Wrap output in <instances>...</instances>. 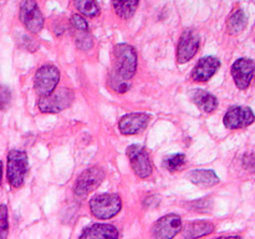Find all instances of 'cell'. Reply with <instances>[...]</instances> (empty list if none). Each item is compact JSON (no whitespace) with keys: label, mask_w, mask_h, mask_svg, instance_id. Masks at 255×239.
<instances>
[{"label":"cell","mask_w":255,"mask_h":239,"mask_svg":"<svg viewBox=\"0 0 255 239\" xmlns=\"http://www.w3.org/2000/svg\"><path fill=\"white\" fill-rule=\"evenodd\" d=\"M138 4L139 2L136 1V0L134 1H114L112 2V6H114L115 12L120 17H122V19H129L136 12Z\"/></svg>","instance_id":"20"},{"label":"cell","mask_w":255,"mask_h":239,"mask_svg":"<svg viewBox=\"0 0 255 239\" xmlns=\"http://www.w3.org/2000/svg\"><path fill=\"white\" fill-rule=\"evenodd\" d=\"M27 166H29V161H27L26 152L20 151V149H11L7 153L6 177L12 188H20L24 184L27 173Z\"/></svg>","instance_id":"2"},{"label":"cell","mask_w":255,"mask_h":239,"mask_svg":"<svg viewBox=\"0 0 255 239\" xmlns=\"http://www.w3.org/2000/svg\"><path fill=\"white\" fill-rule=\"evenodd\" d=\"M19 17L25 29L32 34H39L44 27V16L37 2L32 0H24L20 2Z\"/></svg>","instance_id":"8"},{"label":"cell","mask_w":255,"mask_h":239,"mask_svg":"<svg viewBox=\"0 0 255 239\" xmlns=\"http://www.w3.org/2000/svg\"><path fill=\"white\" fill-rule=\"evenodd\" d=\"M242 163H243V167L247 169V171L252 172V173H255V154L254 153L244 154L243 159H242Z\"/></svg>","instance_id":"28"},{"label":"cell","mask_w":255,"mask_h":239,"mask_svg":"<svg viewBox=\"0 0 255 239\" xmlns=\"http://www.w3.org/2000/svg\"><path fill=\"white\" fill-rule=\"evenodd\" d=\"M126 153L128 157L129 164L138 178L146 179L151 177L152 172H153V164H152L149 153L144 147L139 146V144H131L127 148Z\"/></svg>","instance_id":"7"},{"label":"cell","mask_w":255,"mask_h":239,"mask_svg":"<svg viewBox=\"0 0 255 239\" xmlns=\"http://www.w3.org/2000/svg\"><path fill=\"white\" fill-rule=\"evenodd\" d=\"M247 22H248V17H247L246 12L242 9H237L228 17L227 29H228V32L231 35H238L239 32L246 29Z\"/></svg>","instance_id":"19"},{"label":"cell","mask_w":255,"mask_h":239,"mask_svg":"<svg viewBox=\"0 0 255 239\" xmlns=\"http://www.w3.org/2000/svg\"><path fill=\"white\" fill-rule=\"evenodd\" d=\"M75 100V94L71 89L61 87L52 92L51 95L40 97L37 107L42 114H57L69 109Z\"/></svg>","instance_id":"4"},{"label":"cell","mask_w":255,"mask_h":239,"mask_svg":"<svg viewBox=\"0 0 255 239\" xmlns=\"http://www.w3.org/2000/svg\"><path fill=\"white\" fill-rule=\"evenodd\" d=\"M9 234V214L7 207L0 204V239H6Z\"/></svg>","instance_id":"25"},{"label":"cell","mask_w":255,"mask_h":239,"mask_svg":"<svg viewBox=\"0 0 255 239\" xmlns=\"http://www.w3.org/2000/svg\"><path fill=\"white\" fill-rule=\"evenodd\" d=\"M231 74L238 89L247 90L255 74V62L251 59L242 57L232 65Z\"/></svg>","instance_id":"12"},{"label":"cell","mask_w":255,"mask_h":239,"mask_svg":"<svg viewBox=\"0 0 255 239\" xmlns=\"http://www.w3.org/2000/svg\"><path fill=\"white\" fill-rule=\"evenodd\" d=\"M182 231V219L178 214H167L154 222L151 228L152 239H173Z\"/></svg>","instance_id":"9"},{"label":"cell","mask_w":255,"mask_h":239,"mask_svg":"<svg viewBox=\"0 0 255 239\" xmlns=\"http://www.w3.org/2000/svg\"><path fill=\"white\" fill-rule=\"evenodd\" d=\"M149 119H151V116L143 114V112H132V114L125 115L119 122L120 132L122 134H126V136L138 133L142 129L146 128Z\"/></svg>","instance_id":"13"},{"label":"cell","mask_w":255,"mask_h":239,"mask_svg":"<svg viewBox=\"0 0 255 239\" xmlns=\"http://www.w3.org/2000/svg\"><path fill=\"white\" fill-rule=\"evenodd\" d=\"M1 179H2V162L0 161V186H1Z\"/></svg>","instance_id":"30"},{"label":"cell","mask_w":255,"mask_h":239,"mask_svg":"<svg viewBox=\"0 0 255 239\" xmlns=\"http://www.w3.org/2000/svg\"><path fill=\"white\" fill-rule=\"evenodd\" d=\"M60 81V71L56 66L51 64L42 65L37 69L34 76L35 91L40 97H45L51 95L56 90L57 84Z\"/></svg>","instance_id":"5"},{"label":"cell","mask_w":255,"mask_h":239,"mask_svg":"<svg viewBox=\"0 0 255 239\" xmlns=\"http://www.w3.org/2000/svg\"><path fill=\"white\" fill-rule=\"evenodd\" d=\"M109 85L115 92H117V94H125V92H127L131 89V81H125V80H121L119 79V77L114 76L112 74H110Z\"/></svg>","instance_id":"24"},{"label":"cell","mask_w":255,"mask_h":239,"mask_svg":"<svg viewBox=\"0 0 255 239\" xmlns=\"http://www.w3.org/2000/svg\"><path fill=\"white\" fill-rule=\"evenodd\" d=\"M71 24L74 30H77V31H89V22L85 19L82 15L80 14H74L71 16Z\"/></svg>","instance_id":"27"},{"label":"cell","mask_w":255,"mask_h":239,"mask_svg":"<svg viewBox=\"0 0 255 239\" xmlns=\"http://www.w3.org/2000/svg\"><path fill=\"white\" fill-rule=\"evenodd\" d=\"M214 232V224L208 221L191 222L182 229V238L183 239H198L202 237L209 236Z\"/></svg>","instance_id":"17"},{"label":"cell","mask_w":255,"mask_h":239,"mask_svg":"<svg viewBox=\"0 0 255 239\" xmlns=\"http://www.w3.org/2000/svg\"><path fill=\"white\" fill-rule=\"evenodd\" d=\"M199 35L193 29H187L182 32L177 45V61L186 64L193 59L199 49Z\"/></svg>","instance_id":"10"},{"label":"cell","mask_w":255,"mask_h":239,"mask_svg":"<svg viewBox=\"0 0 255 239\" xmlns=\"http://www.w3.org/2000/svg\"><path fill=\"white\" fill-rule=\"evenodd\" d=\"M105 179V171L99 166L90 167V168L85 169L79 177H77L76 182L74 186V193L75 196L79 198H85L89 196L91 192L99 188L100 184L104 182Z\"/></svg>","instance_id":"6"},{"label":"cell","mask_w":255,"mask_h":239,"mask_svg":"<svg viewBox=\"0 0 255 239\" xmlns=\"http://www.w3.org/2000/svg\"><path fill=\"white\" fill-rule=\"evenodd\" d=\"M189 179L192 183L203 188L216 186L219 182V177L212 169H194L189 173Z\"/></svg>","instance_id":"18"},{"label":"cell","mask_w":255,"mask_h":239,"mask_svg":"<svg viewBox=\"0 0 255 239\" xmlns=\"http://www.w3.org/2000/svg\"><path fill=\"white\" fill-rule=\"evenodd\" d=\"M79 239H119V231L112 224L96 223L85 228Z\"/></svg>","instance_id":"15"},{"label":"cell","mask_w":255,"mask_h":239,"mask_svg":"<svg viewBox=\"0 0 255 239\" xmlns=\"http://www.w3.org/2000/svg\"><path fill=\"white\" fill-rule=\"evenodd\" d=\"M186 156L183 153L171 154L163 159V167L169 172L179 171L186 164Z\"/></svg>","instance_id":"22"},{"label":"cell","mask_w":255,"mask_h":239,"mask_svg":"<svg viewBox=\"0 0 255 239\" xmlns=\"http://www.w3.org/2000/svg\"><path fill=\"white\" fill-rule=\"evenodd\" d=\"M255 121V115L247 106H234L224 115V126L229 129H239L251 126Z\"/></svg>","instance_id":"11"},{"label":"cell","mask_w":255,"mask_h":239,"mask_svg":"<svg viewBox=\"0 0 255 239\" xmlns=\"http://www.w3.org/2000/svg\"><path fill=\"white\" fill-rule=\"evenodd\" d=\"M221 67V61L214 56H204L197 62L192 72V79L197 82H206L216 75Z\"/></svg>","instance_id":"14"},{"label":"cell","mask_w":255,"mask_h":239,"mask_svg":"<svg viewBox=\"0 0 255 239\" xmlns=\"http://www.w3.org/2000/svg\"><path fill=\"white\" fill-rule=\"evenodd\" d=\"M114 69L111 74L125 81H131L137 71L138 57L133 46L128 44H117L114 49Z\"/></svg>","instance_id":"1"},{"label":"cell","mask_w":255,"mask_h":239,"mask_svg":"<svg viewBox=\"0 0 255 239\" xmlns=\"http://www.w3.org/2000/svg\"><path fill=\"white\" fill-rule=\"evenodd\" d=\"M75 7L81 12L82 16L95 17L100 15V6L96 1L91 0H77L74 2Z\"/></svg>","instance_id":"21"},{"label":"cell","mask_w":255,"mask_h":239,"mask_svg":"<svg viewBox=\"0 0 255 239\" xmlns=\"http://www.w3.org/2000/svg\"><path fill=\"white\" fill-rule=\"evenodd\" d=\"M189 97H191L192 102L196 104L202 112H206V114H211L218 107L217 97L206 90L193 89L189 92Z\"/></svg>","instance_id":"16"},{"label":"cell","mask_w":255,"mask_h":239,"mask_svg":"<svg viewBox=\"0 0 255 239\" xmlns=\"http://www.w3.org/2000/svg\"><path fill=\"white\" fill-rule=\"evenodd\" d=\"M74 37L75 44L81 50H90L92 47V45H94V40H92V36L90 35L89 31L85 32L74 30Z\"/></svg>","instance_id":"23"},{"label":"cell","mask_w":255,"mask_h":239,"mask_svg":"<svg viewBox=\"0 0 255 239\" xmlns=\"http://www.w3.org/2000/svg\"><path fill=\"white\" fill-rule=\"evenodd\" d=\"M122 208L121 197L115 193L97 194L90 199V209L97 219H110L117 216Z\"/></svg>","instance_id":"3"},{"label":"cell","mask_w":255,"mask_h":239,"mask_svg":"<svg viewBox=\"0 0 255 239\" xmlns=\"http://www.w3.org/2000/svg\"><path fill=\"white\" fill-rule=\"evenodd\" d=\"M11 104V91L7 86L1 85L0 86V110L5 111L10 107Z\"/></svg>","instance_id":"26"},{"label":"cell","mask_w":255,"mask_h":239,"mask_svg":"<svg viewBox=\"0 0 255 239\" xmlns=\"http://www.w3.org/2000/svg\"><path fill=\"white\" fill-rule=\"evenodd\" d=\"M216 239H242L241 237H237V236H228V237H218Z\"/></svg>","instance_id":"29"}]
</instances>
